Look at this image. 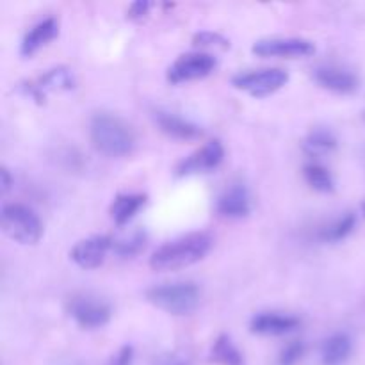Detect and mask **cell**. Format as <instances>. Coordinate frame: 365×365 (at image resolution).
I'll return each instance as SVG.
<instances>
[{"instance_id": "25", "label": "cell", "mask_w": 365, "mask_h": 365, "mask_svg": "<svg viewBox=\"0 0 365 365\" xmlns=\"http://www.w3.org/2000/svg\"><path fill=\"white\" fill-rule=\"evenodd\" d=\"M196 45L202 46H221V48H227L228 41L221 34H214V32H200V34L195 36Z\"/></svg>"}, {"instance_id": "20", "label": "cell", "mask_w": 365, "mask_h": 365, "mask_svg": "<svg viewBox=\"0 0 365 365\" xmlns=\"http://www.w3.org/2000/svg\"><path fill=\"white\" fill-rule=\"evenodd\" d=\"M210 360L220 365H245L241 351L228 335H220L210 349Z\"/></svg>"}, {"instance_id": "1", "label": "cell", "mask_w": 365, "mask_h": 365, "mask_svg": "<svg viewBox=\"0 0 365 365\" xmlns=\"http://www.w3.org/2000/svg\"><path fill=\"white\" fill-rule=\"evenodd\" d=\"M212 248V237L203 232L182 235L175 241L160 246L150 257V267L153 271H177L182 267L200 262Z\"/></svg>"}, {"instance_id": "17", "label": "cell", "mask_w": 365, "mask_h": 365, "mask_svg": "<svg viewBox=\"0 0 365 365\" xmlns=\"http://www.w3.org/2000/svg\"><path fill=\"white\" fill-rule=\"evenodd\" d=\"M353 353V341L348 334L330 335L321 346V362L323 365H344Z\"/></svg>"}, {"instance_id": "28", "label": "cell", "mask_w": 365, "mask_h": 365, "mask_svg": "<svg viewBox=\"0 0 365 365\" xmlns=\"http://www.w3.org/2000/svg\"><path fill=\"white\" fill-rule=\"evenodd\" d=\"M132 360H134V348H132V346H123V348L109 360L107 365H132Z\"/></svg>"}, {"instance_id": "4", "label": "cell", "mask_w": 365, "mask_h": 365, "mask_svg": "<svg viewBox=\"0 0 365 365\" xmlns=\"http://www.w3.org/2000/svg\"><path fill=\"white\" fill-rule=\"evenodd\" d=\"M0 223L6 235L20 245H36L43 235V225L38 214L21 203L4 205Z\"/></svg>"}, {"instance_id": "24", "label": "cell", "mask_w": 365, "mask_h": 365, "mask_svg": "<svg viewBox=\"0 0 365 365\" xmlns=\"http://www.w3.org/2000/svg\"><path fill=\"white\" fill-rule=\"evenodd\" d=\"M303 355H305V344L302 341H294L282 349L280 356H278V365H298Z\"/></svg>"}, {"instance_id": "22", "label": "cell", "mask_w": 365, "mask_h": 365, "mask_svg": "<svg viewBox=\"0 0 365 365\" xmlns=\"http://www.w3.org/2000/svg\"><path fill=\"white\" fill-rule=\"evenodd\" d=\"M303 173H305L307 184H309L312 189H316V191L331 192L335 189L334 177H331L330 171H328L324 166H321V164L317 163L307 164Z\"/></svg>"}, {"instance_id": "10", "label": "cell", "mask_w": 365, "mask_h": 365, "mask_svg": "<svg viewBox=\"0 0 365 365\" xmlns=\"http://www.w3.org/2000/svg\"><path fill=\"white\" fill-rule=\"evenodd\" d=\"M114 248V241L109 235H95L81 241L71 250L70 257L82 269H96L103 264L107 253Z\"/></svg>"}, {"instance_id": "3", "label": "cell", "mask_w": 365, "mask_h": 365, "mask_svg": "<svg viewBox=\"0 0 365 365\" xmlns=\"http://www.w3.org/2000/svg\"><path fill=\"white\" fill-rule=\"evenodd\" d=\"M146 298L164 312L173 316H189L200 305V289L192 282L160 284L148 289Z\"/></svg>"}, {"instance_id": "12", "label": "cell", "mask_w": 365, "mask_h": 365, "mask_svg": "<svg viewBox=\"0 0 365 365\" xmlns=\"http://www.w3.org/2000/svg\"><path fill=\"white\" fill-rule=\"evenodd\" d=\"M314 78L324 89H330L341 95H349V93L359 89V77L348 68L335 66V64H324L314 70Z\"/></svg>"}, {"instance_id": "30", "label": "cell", "mask_w": 365, "mask_h": 365, "mask_svg": "<svg viewBox=\"0 0 365 365\" xmlns=\"http://www.w3.org/2000/svg\"><path fill=\"white\" fill-rule=\"evenodd\" d=\"M364 212H365V203H364Z\"/></svg>"}, {"instance_id": "26", "label": "cell", "mask_w": 365, "mask_h": 365, "mask_svg": "<svg viewBox=\"0 0 365 365\" xmlns=\"http://www.w3.org/2000/svg\"><path fill=\"white\" fill-rule=\"evenodd\" d=\"M152 365H192L187 356L180 355V353H163V355L155 356Z\"/></svg>"}, {"instance_id": "6", "label": "cell", "mask_w": 365, "mask_h": 365, "mask_svg": "<svg viewBox=\"0 0 365 365\" xmlns=\"http://www.w3.org/2000/svg\"><path fill=\"white\" fill-rule=\"evenodd\" d=\"M289 81V73L282 68H264L239 73L232 78V84L237 89L250 93L252 96H267L284 88Z\"/></svg>"}, {"instance_id": "29", "label": "cell", "mask_w": 365, "mask_h": 365, "mask_svg": "<svg viewBox=\"0 0 365 365\" xmlns=\"http://www.w3.org/2000/svg\"><path fill=\"white\" fill-rule=\"evenodd\" d=\"M9 187H11V177H9V171H7L6 168H4V170L0 171V191H2L4 195H6V192L9 191Z\"/></svg>"}, {"instance_id": "19", "label": "cell", "mask_w": 365, "mask_h": 365, "mask_svg": "<svg viewBox=\"0 0 365 365\" xmlns=\"http://www.w3.org/2000/svg\"><path fill=\"white\" fill-rule=\"evenodd\" d=\"M335 148H337V138L334 135V132L323 127L314 128L303 143V150L310 157L327 155V153L334 152Z\"/></svg>"}, {"instance_id": "18", "label": "cell", "mask_w": 365, "mask_h": 365, "mask_svg": "<svg viewBox=\"0 0 365 365\" xmlns=\"http://www.w3.org/2000/svg\"><path fill=\"white\" fill-rule=\"evenodd\" d=\"M146 203L145 195H120L110 205V217L116 225H127Z\"/></svg>"}, {"instance_id": "15", "label": "cell", "mask_w": 365, "mask_h": 365, "mask_svg": "<svg viewBox=\"0 0 365 365\" xmlns=\"http://www.w3.org/2000/svg\"><path fill=\"white\" fill-rule=\"evenodd\" d=\"M155 121L164 134L178 139V141H192V139L202 138L203 134L200 125L192 123L191 120H185L175 113H168V110H157Z\"/></svg>"}, {"instance_id": "13", "label": "cell", "mask_w": 365, "mask_h": 365, "mask_svg": "<svg viewBox=\"0 0 365 365\" xmlns=\"http://www.w3.org/2000/svg\"><path fill=\"white\" fill-rule=\"evenodd\" d=\"M250 328H252L253 334L259 335H285L298 330L299 319L291 314L260 312L253 316Z\"/></svg>"}, {"instance_id": "16", "label": "cell", "mask_w": 365, "mask_h": 365, "mask_svg": "<svg viewBox=\"0 0 365 365\" xmlns=\"http://www.w3.org/2000/svg\"><path fill=\"white\" fill-rule=\"evenodd\" d=\"M57 32H59V25H57V21L53 18H45V20L38 21L36 25H32L31 31L21 39L20 53L24 57L34 56L39 48L48 45L56 38Z\"/></svg>"}, {"instance_id": "8", "label": "cell", "mask_w": 365, "mask_h": 365, "mask_svg": "<svg viewBox=\"0 0 365 365\" xmlns=\"http://www.w3.org/2000/svg\"><path fill=\"white\" fill-rule=\"evenodd\" d=\"M316 52V45L303 38H267L253 45L260 57H307Z\"/></svg>"}, {"instance_id": "9", "label": "cell", "mask_w": 365, "mask_h": 365, "mask_svg": "<svg viewBox=\"0 0 365 365\" xmlns=\"http://www.w3.org/2000/svg\"><path fill=\"white\" fill-rule=\"evenodd\" d=\"M225 150L220 141H209L202 148L196 150L189 157H185L177 166L178 177H191V175L209 173L214 171L221 163H223Z\"/></svg>"}, {"instance_id": "11", "label": "cell", "mask_w": 365, "mask_h": 365, "mask_svg": "<svg viewBox=\"0 0 365 365\" xmlns=\"http://www.w3.org/2000/svg\"><path fill=\"white\" fill-rule=\"evenodd\" d=\"M73 88V75L68 68H52L46 73H43L41 77H38L36 81L29 82L25 86V93H27L31 98L43 102L46 98V93L50 91H66V89Z\"/></svg>"}, {"instance_id": "21", "label": "cell", "mask_w": 365, "mask_h": 365, "mask_svg": "<svg viewBox=\"0 0 365 365\" xmlns=\"http://www.w3.org/2000/svg\"><path fill=\"white\" fill-rule=\"evenodd\" d=\"M355 227H356V216L355 214L348 212L344 214V216L337 217L335 221H331L330 225H327V227L321 230L319 237L321 241L324 242H339L342 241V239L348 237V235L355 230Z\"/></svg>"}, {"instance_id": "7", "label": "cell", "mask_w": 365, "mask_h": 365, "mask_svg": "<svg viewBox=\"0 0 365 365\" xmlns=\"http://www.w3.org/2000/svg\"><path fill=\"white\" fill-rule=\"evenodd\" d=\"M216 68V59L207 52H191L178 57L168 70V81L173 84L196 81L210 75Z\"/></svg>"}, {"instance_id": "14", "label": "cell", "mask_w": 365, "mask_h": 365, "mask_svg": "<svg viewBox=\"0 0 365 365\" xmlns=\"http://www.w3.org/2000/svg\"><path fill=\"white\" fill-rule=\"evenodd\" d=\"M217 212L225 217L239 220L252 212V198L245 184H232L217 198Z\"/></svg>"}, {"instance_id": "5", "label": "cell", "mask_w": 365, "mask_h": 365, "mask_svg": "<svg viewBox=\"0 0 365 365\" xmlns=\"http://www.w3.org/2000/svg\"><path fill=\"white\" fill-rule=\"evenodd\" d=\"M68 314L81 328L96 330L109 323L110 307L96 296L77 294L68 303Z\"/></svg>"}, {"instance_id": "27", "label": "cell", "mask_w": 365, "mask_h": 365, "mask_svg": "<svg viewBox=\"0 0 365 365\" xmlns=\"http://www.w3.org/2000/svg\"><path fill=\"white\" fill-rule=\"evenodd\" d=\"M150 9H152V4L146 2V0H139V2H134L127 11V16L130 20L139 21L143 18H146L150 14Z\"/></svg>"}, {"instance_id": "2", "label": "cell", "mask_w": 365, "mask_h": 365, "mask_svg": "<svg viewBox=\"0 0 365 365\" xmlns=\"http://www.w3.org/2000/svg\"><path fill=\"white\" fill-rule=\"evenodd\" d=\"M93 146L107 157H125L135 146V134L130 125L109 113H98L89 123Z\"/></svg>"}, {"instance_id": "23", "label": "cell", "mask_w": 365, "mask_h": 365, "mask_svg": "<svg viewBox=\"0 0 365 365\" xmlns=\"http://www.w3.org/2000/svg\"><path fill=\"white\" fill-rule=\"evenodd\" d=\"M146 246V234L143 230L132 232L128 237L114 241V253L121 259H132V257L139 255Z\"/></svg>"}]
</instances>
